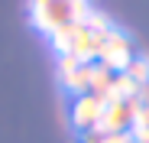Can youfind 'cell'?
Segmentation results:
<instances>
[{
    "label": "cell",
    "instance_id": "1",
    "mask_svg": "<svg viewBox=\"0 0 149 143\" xmlns=\"http://www.w3.org/2000/svg\"><path fill=\"white\" fill-rule=\"evenodd\" d=\"M113 29V20L91 10L84 20H78L74 26H68L65 33L52 36V49L58 55H74L81 62H97V55H101V46L107 39V33Z\"/></svg>",
    "mask_w": 149,
    "mask_h": 143
},
{
    "label": "cell",
    "instance_id": "5",
    "mask_svg": "<svg viewBox=\"0 0 149 143\" xmlns=\"http://www.w3.org/2000/svg\"><path fill=\"white\" fill-rule=\"evenodd\" d=\"M104 107L107 101L104 98H94V94H81V98L71 101V111H68V121L78 133H88V130H97L101 127V117H104Z\"/></svg>",
    "mask_w": 149,
    "mask_h": 143
},
{
    "label": "cell",
    "instance_id": "8",
    "mask_svg": "<svg viewBox=\"0 0 149 143\" xmlns=\"http://www.w3.org/2000/svg\"><path fill=\"white\" fill-rule=\"evenodd\" d=\"M136 94H139V85H136L130 75H117L107 101H127V98H136Z\"/></svg>",
    "mask_w": 149,
    "mask_h": 143
},
{
    "label": "cell",
    "instance_id": "11",
    "mask_svg": "<svg viewBox=\"0 0 149 143\" xmlns=\"http://www.w3.org/2000/svg\"><path fill=\"white\" fill-rule=\"evenodd\" d=\"M136 101H139V107H149V85H143V88H139Z\"/></svg>",
    "mask_w": 149,
    "mask_h": 143
},
{
    "label": "cell",
    "instance_id": "6",
    "mask_svg": "<svg viewBox=\"0 0 149 143\" xmlns=\"http://www.w3.org/2000/svg\"><path fill=\"white\" fill-rule=\"evenodd\" d=\"M136 114H139V101L127 98V101H107L104 117H101V127L97 130H107V133H130L136 124Z\"/></svg>",
    "mask_w": 149,
    "mask_h": 143
},
{
    "label": "cell",
    "instance_id": "9",
    "mask_svg": "<svg viewBox=\"0 0 149 143\" xmlns=\"http://www.w3.org/2000/svg\"><path fill=\"white\" fill-rule=\"evenodd\" d=\"M120 75H130L139 88L149 85V55H136V59L130 62V68H127V72H120Z\"/></svg>",
    "mask_w": 149,
    "mask_h": 143
},
{
    "label": "cell",
    "instance_id": "10",
    "mask_svg": "<svg viewBox=\"0 0 149 143\" xmlns=\"http://www.w3.org/2000/svg\"><path fill=\"white\" fill-rule=\"evenodd\" d=\"M81 143H130V133H107V130H88Z\"/></svg>",
    "mask_w": 149,
    "mask_h": 143
},
{
    "label": "cell",
    "instance_id": "7",
    "mask_svg": "<svg viewBox=\"0 0 149 143\" xmlns=\"http://www.w3.org/2000/svg\"><path fill=\"white\" fill-rule=\"evenodd\" d=\"M113 78H117V75H113L110 68H104L101 62H94V72H91V91H88V94L107 101V98H110V88H113Z\"/></svg>",
    "mask_w": 149,
    "mask_h": 143
},
{
    "label": "cell",
    "instance_id": "3",
    "mask_svg": "<svg viewBox=\"0 0 149 143\" xmlns=\"http://www.w3.org/2000/svg\"><path fill=\"white\" fill-rule=\"evenodd\" d=\"M133 59H136V52H133L130 36L123 33L120 26H113V29L107 33L104 46H101V55H97V62H101L104 68H110L113 75H120V72H127V68H130Z\"/></svg>",
    "mask_w": 149,
    "mask_h": 143
},
{
    "label": "cell",
    "instance_id": "2",
    "mask_svg": "<svg viewBox=\"0 0 149 143\" xmlns=\"http://www.w3.org/2000/svg\"><path fill=\"white\" fill-rule=\"evenodd\" d=\"M91 13L88 4L81 0H39V4L29 7V16H33V26L39 33H45L49 39L65 33L68 26H74L78 20H84Z\"/></svg>",
    "mask_w": 149,
    "mask_h": 143
},
{
    "label": "cell",
    "instance_id": "4",
    "mask_svg": "<svg viewBox=\"0 0 149 143\" xmlns=\"http://www.w3.org/2000/svg\"><path fill=\"white\" fill-rule=\"evenodd\" d=\"M91 72H94V62H81L74 55H58V85L74 98L91 91Z\"/></svg>",
    "mask_w": 149,
    "mask_h": 143
}]
</instances>
